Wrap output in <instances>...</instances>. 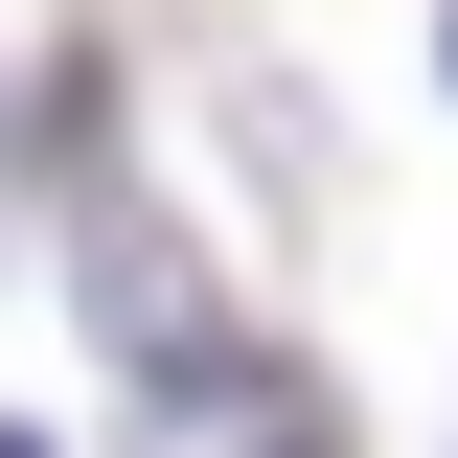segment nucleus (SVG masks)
<instances>
[{
  "label": "nucleus",
  "instance_id": "f257e3e1",
  "mask_svg": "<svg viewBox=\"0 0 458 458\" xmlns=\"http://www.w3.org/2000/svg\"><path fill=\"white\" fill-rule=\"evenodd\" d=\"M436 69H458V23H436Z\"/></svg>",
  "mask_w": 458,
  "mask_h": 458
}]
</instances>
